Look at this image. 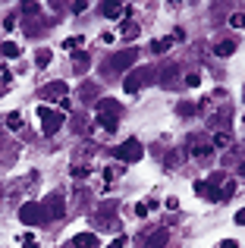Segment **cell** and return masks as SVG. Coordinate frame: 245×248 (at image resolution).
Listing matches in <instances>:
<instances>
[{
  "label": "cell",
  "mask_w": 245,
  "mask_h": 248,
  "mask_svg": "<svg viewBox=\"0 0 245 248\" xmlns=\"http://www.w3.org/2000/svg\"><path fill=\"white\" fill-rule=\"evenodd\" d=\"M154 82H157V69L154 66H138L122 79V88H126V94H138L141 88H148V85H154Z\"/></svg>",
  "instance_id": "obj_1"
},
{
  "label": "cell",
  "mask_w": 245,
  "mask_h": 248,
  "mask_svg": "<svg viewBox=\"0 0 245 248\" xmlns=\"http://www.w3.org/2000/svg\"><path fill=\"white\" fill-rule=\"evenodd\" d=\"M38 116H41V132L44 135H57L63 129V123H66V113L50 110L47 104H41V107H38Z\"/></svg>",
  "instance_id": "obj_2"
},
{
  "label": "cell",
  "mask_w": 245,
  "mask_h": 248,
  "mask_svg": "<svg viewBox=\"0 0 245 248\" xmlns=\"http://www.w3.org/2000/svg\"><path fill=\"white\" fill-rule=\"evenodd\" d=\"M135 57H138V54H135V47H126V50H120V54H113L110 60L104 63V73H107V76L126 73V69H129V66L135 63Z\"/></svg>",
  "instance_id": "obj_3"
},
{
  "label": "cell",
  "mask_w": 245,
  "mask_h": 248,
  "mask_svg": "<svg viewBox=\"0 0 245 248\" xmlns=\"http://www.w3.org/2000/svg\"><path fill=\"white\" fill-rule=\"evenodd\" d=\"M19 220H22V223H31V226H41L44 220V207L38 204V201H25L22 207H19Z\"/></svg>",
  "instance_id": "obj_4"
},
{
  "label": "cell",
  "mask_w": 245,
  "mask_h": 248,
  "mask_svg": "<svg viewBox=\"0 0 245 248\" xmlns=\"http://www.w3.org/2000/svg\"><path fill=\"white\" fill-rule=\"evenodd\" d=\"M141 154H145V148H141L138 139H129V141H122L117 148V157L122 164H135V160H141Z\"/></svg>",
  "instance_id": "obj_5"
},
{
  "label": "cell",
  "mask_w": 245,
  "mask_h": 248,
  "mask_svg": "<svg viewBox=\"0 0 245 248\" xmlns=\"http://www.w3.org/2000/svg\"><path fill=\"white\" fill-rule=\"evenodd\" d=\"M41 207H44V217H54V220H60L63 214H66V201H63L57 192H54V195H47Z\"/></svg>",
  "instance_id": "obj_6"
},
{
  "label": "cell",
  "mask_w": 245,
  "mask_h": 248,
  "mask_svg": "<svg viewBox=\"0 0 245 248\" xmlns=\"http://www.w3.org/2000/svg\"><path fill=\"white\" fill-rule=\"evenodd\" d=\"M189 151L195 154V157H208L214 148H211V141L204 139V135H198V132H195V135H189Z\"/></svg>",
  "instance_id": "obj_7"
},
{
  "label": "cell",
  "mask_w": 245,
  "mask_h": 248,
  "mask_svg": "<svg viewBox=\"0 0 245 248\" xmlns=\"http://www.w3.org/2000/svg\"><path fill=\"white\" fill-rule=\"evenodd\" d=\"M66 82H50V85H44V88H41V97H47V101H57V104H60L63 101V97H66Z\"/></svg>",
  "instance_id": "obj_8"
},
{
  "label": "cell",
  "mask_w": 245,
  "mask_h": 248,
  "mask_svg": "<svg viewBox=\"0 0 245 248\" xmlns=\"http://www.w3.org/2000/svg\"><path fill=\"white\" fill-rule=\"evenodd\" d=\"M66 248H98V236L94 232H79V236L69 239Z\"/></svg>",
  "instance_id": "obj_9"
},
{
  "label": "cell",
  "mask_w": 245,
  "mask_h": 248,
  "mask_svg": "<svg viewBox=\"0 0 245 248\" xmlns=\"http://www.w3.org/2000/svg\"><path fill=\"white\" fill-rule=\"evenodd\" d=\"M176 73H179V66H176V63H167L164 69H157V82H160V85H167V88H170V85L176 82Z\"/></svg>",
  "instance_id": "obj_10"
},
{
  "label": "cell",
  "mask_w": 245,
  "mask_h": 248,
  "mask_svg": "<svg viewBox=\"0 0 245 248\" xmlns=\"http://www.w3.org/2000/svg\"><path fill=\"white\" fill-rule=\"evenodd\" d=\"M98 113L122 116V104H120V101H113V97H104V101H98Z\"/></svg>",
  "instance_id": "obj_11"
},
{
  "label": "cell",
  "mask_w": 245,
  "mask_h": 248,
  "mask_svg": "<svg viewBox=\"0 0 245 248\" xmlns=\"http://www.w3.org/2000/svg\"><path fill=\"white\" fill-rule=\"evenodd\" d=\"M167 242H170V232L157 230V232H151V236L145 239V248H167Z\"/></svg>",
  "instance_id": "obj_12"
},
{
  "label": "cell",
  "mask_w": 245,
  "mask_h": 248,
  "mask_svg": "<svg viewBox=\"0 0 245 248\" xmlns=\"http://www.w3.org/2000/svg\"><path fill=\"white\" fill-rule=\"evenodd\" d=\"M98 126L104 132H117L120 129V116H110V113H98Z\"/></svg>",
  "instance_id": "obj_13"
},
{
  "label": "cell",
  "mask_w": 245,
  "mask_h": 248,
  "mask_svg": "<svg viewBox=\"0 0 245 248\" xmlns=\"http://www.w3.org/2000/svg\"><path fill=\"white\" fill-rule=\"evenodd\" d=\"M214 54H217V57H233V54H236V41H230V38L217 41V44H214Z\"/></svg>",
  "instance_id": "obj_14"
},
{
  "label": "cell",
  "mask_w": 245,
  "mask_h": 248,
  "mask_svg": "<svg viewBox=\"0 0 245 248\" xmlns=\"http://www.w3.org/2000/svg\"><path fill=\"white\" fill-rule=\"evenodd\" d=\"M101 13H104L107 19H120L122 13H126V6H120V3H104V6H101Z\"/></svg>",
  "instance_id": "obj_15"
},
{
  "label": "cell",
  "mask_w": 245,
  "mask_h": 248,
  "mask_svg": "<svg viewBox=\"0 0 245 248\" xmlns=\"http://www.w3.org/2000/svg\"><path fill=\"white\" fill-rule=\"evenodd\" d=\"M170 47H173V38H157V41H151V54H167Z\"/></svg>",
  "instance_id": "obj_16"
},
{
  "label": "cell",
  "mask_w": 245,
  "mask_h": 248,
  "mask_svg": "<svg viewBox=\"0 0 245 248\" xmlns=\"http://www.w3.org/2000/svg\"><path fill=\"white\" fill-rule=\"evenodd\" d=\"M6 129H13V132H19V129H22V113H16V110H13V113H6Z\"/></svg>",
  "instance_id": "obj_17"
},
{
  "label": "cell",
  "mask_w": 245,
  "mask_h": 248,
  "mask_svg": "<svg viewBox=\"0 0 245 248\" xmlns=\"http://www.w3.org/2000/svg\"><path fill=\"white\" fill-rule=\"evenodd\" d=\"M88 66H92V60H88V54H76V57H73V69H76V73H85Z\"/></svg>",
  "instance_id": "obj_18"
},
{
  "label": "cell",
  "mask_w": 245,
  "mask_h": 248,
  "mask_svg": "<svg viewBox=\"0 0 245 248\" xmlns=\"http://www.w3.org/2000/svg\"><path fill=\"white\" fill-rule=\"evenodd\" d=\"M3 57H10V60H19V57H22V47H19L16 41H6V44H3Z\"/></svg>",
  "instance_id": "obj_19"
},
{
  "label": "cell",
  "mask_w": 245,
  "mask_h": 248,
  "mask_svg": "<svg viewBox=\"0 0 245 248\" xmlns=\"http://www.w3.org/2000/svg\"><path fill=\"white\" fill-rule=\"evenodd\" d=\"M120 31H122V38H129V41H132V38H138V25H135V22H122Z\"/></svg>",
  "instance_id": "obj_20"
},
{
  "label": "cell",
  "mask_w": 245,
  "mask_h": 248,
  "mask_svg": "<svg viewBox=\"0 0 245 248\" xmlns=\"http://www.w3.org/2000/svg\"><path fill=\"white\" fill-rule=\"evenodd\" d=\"M47 63H50V50H47V47H41V50L35 54V66H38V69H44Z\"/></svg>",
  "instance_id": "obj_21"
},
{
  "label": "cell",
  "mask_w": 245,
  "mask_h": 248,
  "mask_svg": "<svg viewBox=\"0 0 245 248\" xmlns=\"http://www.w3.org/2000/svg\"><path fill=\"white\" fill-rule=\"evenodd\" d=\"M233 195H236V182H233V179L223 182V186H220V201H230Z\"/></svg>",
  "instance_id": "obj_22"
},
{
  "label": "cell",
  "mask_w": 245,
  "mask_h": 248,
  "mask_svg": "<svg viewBox=\"0 0 245 248\" xmlns=\"http://www.w3.org/2000/svg\"><path fill=\"white\" fill-rule=\"evenodd\" d=\"M79 94H82V101H94V94H98V85H92V82H88V85H82V91H79Z\"/></svg>",
  "instance_id": "obj_23"
},
{
  "label": "cell",
  "mask_w": 245,
  "mask_h": 248,
  "mask_svg": "<svg viewBox=\"0 0 245 248\" xmlns=\"http://www.w3.org/2000/svg\"><path fill=\"white\" fill-rule=\"evenodd\" d=\"M164 164H167V167H176V164H183V151H179V148H176V151H170V154H167V160H164Z\"/></svg>",
  "instance_id": "obj_24"
},
{
  "label": "cell",
  "mask_w": 245,
  "mask_h": 248,
  "mask_svg": "<svg viewBox=\"0 0 245 248\" xmlns=\"http://www.w3.org/2000/svg\"><path fill=\"white\" fill-rule=\"evenodd\" d=\"M82 44H85V38H66V41H63V50H76V47H82Z\"/></svg>",
  "instance_id": "obj_25"
},
{
  "label": "cell",
  "mask_w": 245,
  "mask_h": 248,
  "mask_svg": "<svg viewBox=\"0 0 245 248\" xmlns=\"http://www.w3.org/2000/svg\"><path fill=\"white\" fill-rule=\"evenodd\" d=\"M88 173H92V170H88V164H73V176H76V179H85Z\"/></svg>",
  "instance_id": "obj_26"
},
{
  "label": "cell",
  "mask_w": 245,
  "mask_h": 248,
  "mask_svg": "<svg viewBox=\"0 0 245 248\" xmlns=\"http://www.w3.org/2000/svg\"><path fill=\"white\" fill-rule=\"evenodd\" d=\"M195 113H198V107H195V104H185V101L179 104V116H195Z\"/></svg>",
  "instance_id": "obj_27"
},
{
  "label": "cell",
  "mask_w": 245,
  "mask_h": 248,
  "mask_svg": "<svg viewBox=\"0 0 245 248\" xmlns=\"http://www.w3.org/2000/svg\"><path fill=\"white\" fill-rule=\"evenodd\" d=\"M201 85V73H189L185 76V88H198Z\"/></svg>",
  "instance_id": "obj_28"
},
{
  "label": "cell",
  "mask_w": 245,
  "mask_h": 248,
  "mask_svg": "<svg viewBox=\"0 0 245 248\" xmlns=\"http://www.w3.org/2000/svg\"><path fill=\"white\" fill-rule=\"evenodd\" d=\"M214 145H217V148H230V135H227V132H217V135H214Z\"/></svg>",
  "instance_id": "obj_29"
},
{
  "label": "cell",
  "mask_w": 245,
  "mask_h": 248,
  "mask_svg": "<svg viewBox=\"0 0 245 248\" xmlns=\"http://www.w3.org/2000/svg\"><path fill=\"white\" fill-rule=\"evenodd\" d=\"M230 25H233V29H245V13H233Z\"/></svg>",
  "instance_id": "obj_30"
},
{
  "label": "cell",
  "mask_w": 245,
  "mask_h": 248,
  "mask_svg": "<svg viewBox=\"0 0 245 248\" xmlns=\"http://www.w3.org/2000/svg\"><path fill=\"white\" fill-rule=\"evenodd\" d=\"M73 129H76V135H79V132H85V116H76V123H73Z\"/></svg>",
  "instance_id": "obj_31"
},
{
  "label": "cell",
  "mask_w": 245,
  "mask_h": 248,
  "mask_svg": "<svg viewBox=\"0 0 245 248\" xmlns=\"http://www.w3.org/2000/svg\"><path fill=\"white\" fill-rule=\"evenodd\" d=\"M214 248H239V242H236V239H223V242H217Z\"/></svg>",
  "instance_id": "obj_32"
},
{
  "label": "cell",
  "mask_w": 245,
  "mask_h": 248,
  "mask_svg": "<svg viewBox=\"0 0 245 248\" xmlns=\"http://www.w3.org/2000/svg\"><path fill=\"white\" fill-rule=\"evenodd\" d=\"M195 195H201V198H208V186H204V182H201V179H198V182H195Z\"/></svg>",
  "instance_id": "obj_33"
},
{
  "label": "cell",
  "mask_w": 245,
  "mask_h": 248,
  "mask_svg": "<svg viewBox=\"0 0 245 248\" xmlns=\"http://www.w3.org/2000/svg\"><path fill=\"white\" fill-rule=\"evenodd\" d=\"M3 29H6V31L16 29V16H6V19H3Z\"/></svg>",
  "instance_id": "obj_34"
},
{
  "label": "cell",
  "mask_w": 245,
  "mask_h": 248,
  "mask_svg": "<svg viewBox=\"0 0 245 248\" xmlns=\"http://www.w3.org/2000/svg\"><path fill=\"white\" fill-rule=\"evenodd\" d=\"M148 214H151V211H148V204H135V217H148Z\"/></svg>",
  "instance_id": "obj_35"
},
{
  "label": "cell",
  "mask_w": 245,
  "mask_h": 248,
  "mask_svg": "<svg viewBox=\"0 0 245 248\" xmlns=\"http://www.w3.org/2000/svg\"><path fill=\"white\" fill-rule=\"evenodd\" d=\"M107 248H126V236H120V239H113V242H110V245H107Z\"/></svg>",
  "instance_id": "obj_36"
},
{
  "label": "cell",
  "mask_w": 245,
  "mask_h": 248,
  "mask_svg": "<svg viewBox=\"0 0 245 248\" xmlns=\"http://www.w3.org/2000/svg\"><path fill=\"white\" fill-rule=\"evenodd\" d=\"M167 211H179V198H167Z\"/></svg>",
  "instance_id": "obj_37"
},
{
  "label": "cell",
  "mask_w": 245,
  "mask_h": 248,
  "mask_svg": "<svg viewBox=\"0 0 245 248\" xmlns=\"http://www.w3.org/2000/svg\"><path fill=\"white\" fill-rule=\"evenodd\" d=\"M22 248H38V242H35L31 236H25V239H22Z\"/></svg>",
  "instance_id": "obj_38"
},
{
  "label": "cell",
  "mask_w": 245,
  "mask_h": 248,
  "mask_svg": "<svg viewBox=\"0 0 245 248\" xmlns=\"http://www.w3.org/2000/svg\"><path fill=\"white\" fill-rule=\"evenodd\" d=\"M233 220H236L239 226H245V207H242V211H236V217H233Z\"/></svg>",
  "instance_id": "obj_39"
},
{
  "label": "cell",
  "mask_w": 245,
  "mask_h": 248,
  "mask_svg": "<svg viewBox=\"0 0 245 248\" xmlns=\"http://www.w3.org/2000/svg\"><path fill=\"white\" fill-rule=\"evenodd\" d=\"M170 38H173V41H185V31H183V29H176V31H173Z\"/></svg>",
  "instance_id": "obj_40"
},
{
  "label": "cell",
  "mask_w": 245,
  "mask_h": 248,
  "mask_svg": "<svg viewBox=\"0 0 245 248\" xmlns=\"http://www.w3.org/2000/svg\"><path fill=\"white\" fill-rule=\"evenodd\" d=\"M69 107H73V101H69V97H63V101H60V113H66Z\"/></svg>",
  "instance_id": "obj_41"
},
{
  "label": "cell",
  "mask_w": 245,
  "mask_h": 248,
  "mask_svg": "<svg viewBox=\"0 0 245 248\" xmlns=\"http://www.w3.org/2000/svg\"><path fill=\"white\" fill-rule=\"evenodd\" d=\"M88 10V3H82V0H79V3H73V13H85Z\"/></svg>",
  "instance_id": "obj_42"
},
{
  "label": "cell",
  "mask_w": 245,
  "mask_h": 248,
  "mask_svg": "<svg viewBox=\"0 0 245 248\" xmlns=\"http://www.w3.org/2000/svg\"><path fill=\"white\" fill-rule=\"evenodd\" d=\"M239 173H242V176H245V160H242V164H239Z\"/></svg>",
  "instance_id": "obj_43"
}]
</instances>
